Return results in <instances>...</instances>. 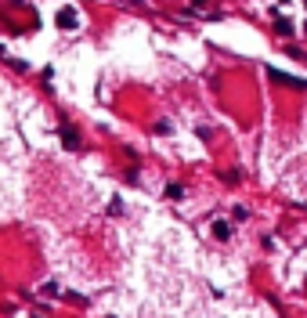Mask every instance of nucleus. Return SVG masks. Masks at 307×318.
<instances>
[{
	"mask_svg": "<svg viewBox=\"0 0 307 318\" xmlns=\"http://www.w3.org/2000/svg\"><path fill=\"white\" fill-rule=\"evenodd\" d=\"M213 235L220 238V243H224V238H232V224H228V221H213Z\"/></svg>",
	"mask_w": 307,
	"mask_h": 318,
	"instance_id": "5",
	"label": "nucleus"
},
{
	"mask_svg": "<svg viewBox=\"0 0 307 318\" xmlns=\"http://www.w3.org/2000/svg\"><path fill=\"white\" fill-rule=\"evenodd\" d=\"M62 145L65 148H80V138H76V130L69 123H62Z\"/></svg>",
	"mask_w": 307,
	"mask_h": 318,
	"instance_id": "4",
	"label": "nucleus"
},
{
	"mask_svg": "<svg viewBox=\"0 0 307 318\" xmlns=\"http://www.w3.org/2000/svg\"><path fill=\"white\" fill-rule=\"evenodd\" d=\"M191 4H196V8H203V4H206V0H191Z\"/></svg>",
	"mask_w": 307,
	"mask_h": 318,
	"instance_id": "8",
	"label": "nucleus"
},
{
	"mask_svg": "<svg viewBox=\"0 0 307 318\" xmlns=\"http://www.w3.org/2000/svg\"><path fill=\"white\" fill-rule=\"evenodd\" d=\"M166 199H174V203H177V199H184V188H181V184H170V188H166Z\"/></svg>",
	"mask_w": 307,
	"mask_h": 318,
	"instance_id": "6",
	"label": "nucleus"
},
{
	"mask_svg": "<svg viewBox=\"0 0 307 318\" xmlns=\"http://www.w3.org/2000/svg\"><path fill=\"white\" fill-rule=\"evenodd\" d=\"M170 130H174V127L166 123V119H159V123H156V134H170Z\"/></svg>",
	"mask_w": 307,
	"mask_h": 318,
	"instance_id": "7",
	"label": "nucleus"
},
{
	"mask_svg": "<svg viewBox=\"0 0 307 318\" xmlns=\"http://www.w3.org/2000/svg\"><path fill=\"white\" fill-rule=\"evenodd\" d=\"M58 25H62V29H76V25H80L76 8H62V11H58Z\"/></svg>",
	"mask_w": 307,
	"mask_h": 318,
	"instance_id": "2",
	"label": "nucleus"
},
{
	"mask_svg": "<svg viewBox=\"0 0 307 318\" xmlns=\"http://www.w3.org/2000/svg\"><path fill=\"white\" fill-rule=\"evenodd\" d=\"M267 80H275V84H282V87L307 91V80H300V76H289V72H282V69H267Z\"/></svg>",
	"mask_w": 307,
	"mask_h": 318,
	"instance_id": "1",
	"label": "nucleus"
},
{
	"mask_svg": "<svg viewBox=\"0 0 307 318\" xmlns=\"http://www.w3.org/2000/svg\"><path fill=\"white\" fill-rule=\"evenodd\" d=\"M271 22H275V33L278 36H293V22L286 15H271Z\"/></svg>",
	"mask_w": 307,
	"mask_h": 318,
	"instance_id": "3",
	"label": "nucleus"
}]
</instances>
